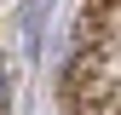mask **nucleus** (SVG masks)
<instances>
[{
	"label": "nucleus",
	"mask_w": 121,
	"mask_h": 115,
	"mask_svg": "<svg viewBox=\"0 0 121 115\" xmlns=\"http://www.w3.org/2000/svg\"><path fill=\"white\" fill-rule=\"evenodd\" d=\"M0 109H6V63H0Z\"/></svg>",
	"instance_id": "1"
}]
</instances>
